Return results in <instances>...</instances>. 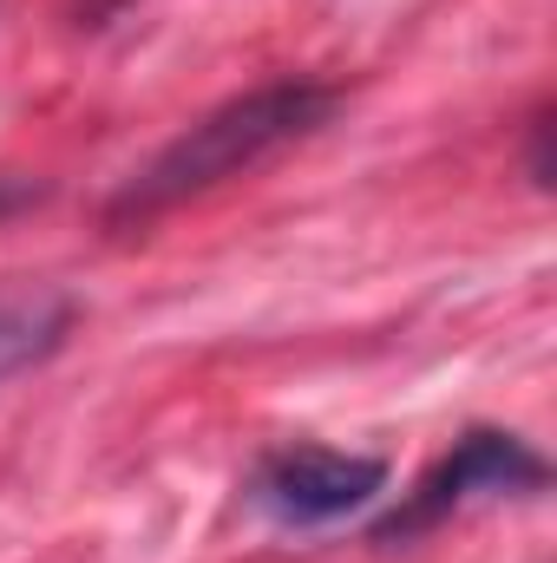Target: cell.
<instances>
[{"label": "cell", "instance_id": "1", "mask_svg": "<svg viewBox=\"0 0 557 563\" xmlns=\"http://www.w3.org/2000/svg\"><path fill=\"white\" fill-rule=\"evenodd\" d=\"M335 112H341V92L321 86V79H270L256 92H237L217 112H204L197 125H184L139 177H125V190L106 203V223L112 230L151 223V217L270 164L288 144L315 139L321 125H335Z\"/></svg>", "mask_w": 557, "mask_h": 563}, {"label": "cell", "instance_id": "2", "mask_svg": "<svg viewBox=\"0 0 557 563\" xmlns=\"http://www.w3.org/2000/svg\"><path fill=\"white\" fill-rule=\"evenodd\" d=\"M545 485H551V465H545L518 432L472 426L387 518H374L368 544H414V538H426L433 525H446V518H452L459 505H472V498H492V492L512 498V492H545Z\"/></svg>", "mask_w": 557, "mask_h": 563}, {"label": "cell", "instance_id": "3", "mask_svg": "<svg viewBox=\"0 0 557 563\" xmlns=\"http://www.w3.org/2000/svg\"><path fill=\"white\" fill-rule=\"evenodd\" d=\"M381 492H387V459L335 452V445H282L250 478V498L276 525H335L374 505Z\"/></svg>", "mask_w": 557, "mask_h": 563}, {"label": "cell", "instance_id": "4", "mask_svg": "<svg viewBox=\"0 0 557 563\" xmlns=\"http://www.w3.org/2000/svg\"><path fill=\"white\" fill-rule=\"evenodd\" d=\"M73 334V301L59 288H0V387L53 361Z\"/></svg>", "mask_w": 557, "mask_h": 563}, {"label": "cell", "instance_id": "5", "mask_svg": "<svg viewBox=\"0 0 557 563\" xmlns=\"http://www.w3.org/2000/svg\"><path fill=\"white\" fill-rule=\"evenodd\" d=\"M125 7H132V0H66V20H73L79 33H99V26H112Z\"/></svg>", "mask_w": 557, "mask_h": 563}]
</instances>
